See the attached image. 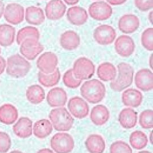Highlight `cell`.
Instances as JSON below:
<instances>
[{
	"label": "cell",
	"mask_w": 153,
	"mask_h": 153,
	"mask_svg": "<svg viewBox=\"0 0 153 153\" xmlns=\"http://www.w3.org/2000/svg\"><path fill=\"white\" fill-rule=\"evenodd\" d=\"M117 71L118 76L112 81L110 86L113 91L120 92L131 85L134 80V70L130 64L121 62L117 66Z\"/></svg>",
	"instance_id": "2"
},
{
	"label": "cell",
	"mask_w": 153,
	"mask_h": 153,
	"mask_svg": "<svg viewBox=\"0 0 153 153\" xmlns=\"http://www.w3.org/2000/svg\"><path fill=\"white\" fill-rule=\"evenodd\" d=\"M68 108L72 115L77 118H85L90 111L88 103L83 98L77 96L70 98Z\"/></svg>",
	"instance_id": "12"
},
{
	"label": "cell",
	"mask_w": 153,
	"mask_h": 153,
	"mask_svg": "<svg viewBox=\"0 0 153 153\" xmlns=\"http://www.w3.org/2000/svg\"><path fill=\"white\" fill-rule=\"evenodd\" d=\"M38 81L40 84L46 88H51L58 84L61 78L60 70L57 68L56 70L52 74H46L41 71L38 73Z\"/></svg>",
	"instance_id": "31"
},
{
	"label": "cell",
	"mask_w": 153,
	"mask_h": 153,
	"mask_svg": "<svg viewBox=\"0 0 153 153\" xmlns=\"http://www.w3.org/2000/svg\"><path fill=\"white\" fill-rule=\"evenodd\" d=\"M4 10H5L4 4L2 2V1L0 0V19H1L2 16L4 15Z\"/></svg>",
	"instance_id": "43"
},
{
	"label": "cell",
	"mask_w": 153,
	"mask_h": 153,
	"mask_svg": "<svg viewBox=\"0 0 153 153\" xmlns=\"http://www.w3.org/2000/svg\"><path fill=\"white\" fill-rule=\"evenodd\" d=\"M64 84L71 89H76L82 82V81L76 79L73 73L72 69L67 70L63 75Z\"/></svg>",
	"instance_id": "35"
},
{
	"label": "cell",
	"mask_w": 153,
	"mask_h": 153,
	"mask_svg": "<svg viewBox=\"0 0 153 153\" xmlns=\"http://www.w3.org/2000/svg\"><path fill=\"white\" fill-rule=\"evenodd\" d=\"M60 43L63 49L72 51L78 48L80 44V38L74 31H67L60 37Z\"/></svg>",
	"instance_id": "20"
},
{
	"label": "cell",
	"mask_w": 153,
	"mask_h": 153,
	"mask_svg": "<svg viewBox=\"0 0 153 153\" xmlns=\"http://www.w3.org/2000/svg\"><path fill=\"white\" fill-rule=\"evenodd\" d=\"M148 142L149 139L147 135L141 131H135L130 136V143L134 149H143L146 147Z\"/></svg>",
	"instance_id": "33"
},
{
	"label": "cell",
	"mask_w": 153,
	"mask_h": 153,
	"mask_svg": "<svg viewBox=\"0 0 153 153\" xmlns=\"http://www.w3.org/2000/svg\"><path fill=\"white\" fill-rule=\"evenodd\" d=\"M97 76L103 81H112L117 76V69L111 63H102L97 68Z\"/></svg>",
	"instance_id": "27"
},
{
	"label": "cell",
	"mask_w": 153,
	"mask_h": 153,
	"mask_svg": "<svg viewBox=\"0 0 153 153\" xmlns=\"http://www.w3.org/2000/svg\"><path fill=\"white\" fill-rule=\"evenodd\" d=\"M110 152V153H132L131 147L123 141H117L112 143Z\"/></svg>",
	"instance_id": "37"
},
{
	"label": "cell",
	"mask_w": 153,
	"mask_h": 153,
	"mask_svg": "<svg viewBox=\"0 0 153 153\" xmlns=\"http://www.w3.org/2000/svg\"><path fill=\"white\" fill-rule=\"evenodd\" d=\"M4 19L12 25H18L24 21L25 18L24 8L19 4L12 3L5 8Z\"/></svg>",
	"instance_id": "11"
},
{
	"label": "cell",
	"mask_w": 153,
	"mask_h": 153,
	"mask_svg": "<svg viewBox=\"0 0 153 153\" xmlns=\"http://www.w3.org/2000/svg\"><path fill=\"white\" fill-rule=\"evenodd\" d=\"M16 29L10 24L0 25V45L2 47H9L14 42Z\"/></svg>",
	"instance_id": "29"
},
{
	"label": "cell",
	"mask_w": 153,
	"mask_h": 153,
	"mask_svg": "<svg viewBox=\"0 0 153 153\" xmlns=\"http://www.w3.org/2000/svg\"><path fill=\"white\" fill-rule=\"evenodd\" d=\"M153 131H151L150 134V142L152 145H153Z\"/></svg>",
	"instance_id": "47"
},
{
	"label": "cell",
	"mask_w": 153,
	"mask_h": 153,
	"mask_svg": "<svg viewBox=\"0 0 153 153\" xmlns=\"http://www.w3.org/2000/svg\"><path fill=\"white\" fill-rule=\"evenodd\" d=\"M97 1H99V0H97Z\"/></svg>",
	"instance_id": "51"
},
{
	"label": "cell",
	"mask_w": 153,
	"mask_h": 153,
	"mask_svg": "<svg viewBox=\"0 0 153 153\" xmlns=\"http://www.w3.org/2000/svg\"><path fill=\"white\" fill-rule=\"evenodd\" d=\"M7 68V61L0 55V76L4 72Z\"/></svg>",
	"instance_id": "40"
},
{
	"label": "cell",
	"mask_w": 153,
	"mask_h": 153,
	"mask_svg": "<svg viewBox=\"0 0 153 153\" xmlns=\"http://www.w3.org/2000/svg\"><path fill=\"white\" fill-rule=\"evenodd\" d=\"M105 85L97 79L85 81L80 88L82 97L91 104L101 102L105 98Z\"/></svg>",
	"instance_id": "1"
},
{
	"label": "cell",
	"mask_w": 153,
	"mask_h": 153,
	"mask_svg": "<svg viewBox=\"0 0 153 153\" xmlns=\"http://www.w3.org/2000/svg\"><path fill=\"white\" fill-rule=\"evenodd\" d=\"M153 111L146 110L142 112L139 116V123L144 129H151L153 127Z\"/></svg>",
	"instance_id": "34"
},
{
	"label": "cell",
	"mask_w": 153,
	"mask_h": 153,
	"mask_svg": "<svg viewBox=\"0 0 153 153\" xmlns=\"http://www.w3.org/2000/svg\"><path fill=\"white\" fill-rule=\"evenodd\" d=\"M135 84L141 91L147 92L153 90V72L147 69L140 70L135 74Z\"/></svg>",
	"instance_id": "15"
},
{
	"label": "cell",
	"mask_w": 153,
	"mask_h": 153,
	"mask_svg": "<svg viewBox=\"0 0 153 153\" xmlns=\"http://www.w3.org/2000/svg\"><path fill=\"white\" fill-rule=\"evenodd\" d=\"M25 19L28 24L39 26L45 21V16L42 8L31 6L26 9Z\"/></svg>",
	"instance_id": "26"
},
{
	"label": "cell",
	"mask_w": 153,
	"mask_h": 153,
	"mask_svg": "<svg viewBox=\"0 0 153 153\" xmlns=\"http://www.w3.org/2000/svg\"><path fill=\"white\" fill-rule=\"evenodd\" d=\"M138 153H150V152H148V151H146V150H145V151H142V152H140Z\"/></svg>",
	"instance_id": "49"
},
{
	"label": "cell",
	"mask_w": 153,
	"mask_h": 153,
	"mask_svg": "<svg viewBox=\"0 0 153 153\" xmlns=\"http://www.w3.org/2000/svg\"><path fill=\"white\" fill-rule=\"evenodd\" d=\"M153 54H152L150 57V59H149V61H150L149 64H150V66L151 69H152V70H153Z\"/></svg>",
	"instance_id": "46"
},
{
	"label": "cell",
	"mask_w": 153,
	"mask_h": 153,
	"mask_svg": "<svg viewBox=\"0 0 153 153\" xmlns=\"http://www.w3.org/2000/svg\"><path fill=\"white\" fill-rule=\"evenodd\" d=\"M20 50L22 56L25 59L33 61L44 51V47L39 40L29 38L22 42Z\"/></svg>",
	"instance_id": "7"
},
{
	"label": "cell",
	"mask_w": 153,
	"mask_h": 153,
	"mask_svg": "<svg viewBox=\"0 0 153 153\" xmlns=\"http://www.w3.org/2000/svg\"><path fill=\"white\" fill-rule=\"evenodd\" d=\"M49 118L54 128L59 131H69L74 123V118L64 107L52 110L49 114Z\"/></svg>",
	"instance_id": "4"
},
{
	"label": "cell",
	"mask_w": 153,
	"mask_h": 153,
	"mask_svg": "<svg viewBox=\"0 0 153 153\" xmlns=\"http://www.w3.org/2000/svg\"><path fill=\"white\" fill-rule=\"evenodd\" d=\"M1 48H0V54H1Z\"/></svg>",
	"instance_id": "50"
},
{
	"label": "cell",
	"mask_w": 153,
	"mask_h": 153,
	"mask_svg": "<svg viewBox=\"0 0 153 153\" xmlns=\"http://www.w3.org/2000/svg\"><path fill=\"white\" fill-rule=\"evenodd\" d=\"M51 147L56 153H70L75 147L72 136L67 133H57L51 139Z\"/></svg>",
	"instance_id": "6"
},
{
	"label": "cell",
	"mask_w": 153,
	"mask_h": 153,
	"mask_svg": "<svg viewBox=\"0 0 153 153\" xmlns=\"http://www.w3.org/2000/svg\"><path fill=\"white\" fill-rule=\"evenodd\" d=\"M134 4L139 10L146 12L152 9L153 0H134Z\"/></svg>",
	"instance_id": "39"
},
{
	"label": "cell",
	"mask_w": 153,
	"mask_h": 153,
	"mask_svg": "<svg viewBox=\"0 0 153 153\" xmlns=\"http://www.w3.org/2000/svg\"><path fill=\"white\" fill-rule=\"evenodd\" d=\"M58 64V58L54 52H45L39 57L37 61V67L40 71L49 74L53 73Z\"/></svg>",
	"instance_id": "10"
},
{
	"label": "cell",
	"mask_w": 153,
	"mask_h": 153,
	"mask_svg": "<svg viewBox=\"0 0 153 153\" xmlns=\"http://www.w3.org/2000/svg\"><path fill=\"white\" fill-rule=\"evenodd\" d=\"M63 1L65 2L66 4L69 5H75L80 1V0H63Z\"/></svg>",
	"instance_id": "42"
},
{
	"label": "cell",
	"mask_w": 153,
	"mask_h": 153,
	"mask_svg": "<svg viewBox=\"0 0 153 153\" xmlns=\"http://www.w3.org/2000/svg\"><path fill=\"white\" fill-rule=\"evenodd\" d=\"M72 70L76 79L81 81L86 80L90 79L94 75L95 66L90 59L80 57L74 62Z\"/></svg>",
	"instance_id": "5"
},
{
	"label": "cell",
	"mask_w": 153,
	"mask_h": 153,
	"mask_svg": "<svg viewBox=\"0 0 153 153\" xmlns=\"http://www.w3.org/2000/svg\"><path fill=\"white\" fill-rule=\"evenodd\" d=\"M19 112L13 105L5 104L0 106V122L6 124H13L17 120Z\"/></svg>",
	"instance_id": "22"
},
{
	"label": "cell",
	"mask_w": 153,
	"mask_h": 153,
	"mask_svg": "<svg viewBox=\"0 0 153 153\" xmlns=\"http://www.w3.org/2000/svg\"><path fill=\"white\" fill-rule=\"evenodd\" d=\"M153 28L146 29L141 36V43L145 49L150 51H153Z\"/></svg>",
	"instance_id": "36"
},
{
	"label": "cell",
	"mask_w": 153,
	"mask_h": 153,
	"mask_svg": "<svg viewBox=\"0 0 153 153\" xmlns=\"http://www.w3.org/2000/svg\"><path fill=\"white\" fill-rule=\"evenodd\" d=\"M110 116L108 109L103 105L95 106L91 112V120L95 125H104L108 121Z\"/></svg>",
	"instance_id": "21"
},
{
	"label": "cell",
	"mask_w": 153,
	"mask_h": 153,
	"mask_svg": "<svg viewBox=\"0 0 153 153\" xmlns=\"http://www.w3.org/2000/svg\"><path fill=\"white\" fill-rule=\"evenodd\" d=\"M143 101V94L140 91L129 88L122 93V101L126 106L137 108Z\"/></svg>",
	"instance_id": "23"
},
{
	"label": "cell",
	"mask_w": 153,
	"mask_h": 153,
	"mask_svg": "<svg viewBox=\"0 0 153 153\" xmlns=\"http://www.w3.org/2000/svg\"><path fill=\"white\" fill-rule=\"evenodd\" d=\"M138 113L133 109L127 108L120 112L119 122L122 127L126 129L134 128L137 123Z\"/></svg>",
	"instance_id": "24"
},
{
	"label": "cell",
	"mask_w": 153,
	"mask_h": 153,
	"mask_svg": "<svg viewBox=\"0 0 153 153\" xmlns=\"http://www.w3.org/2000/svg\"><path fill=\"white\" fill-rule=\"evenodd\" d=\"M114 48L119 56L128 57L134 53L135 46L134 40L130 36L120 35L115 40Z\"/></svg>",
	"instance_id": "13"
},
{
	"label": "cell",
	"mask_w": 153,
	"mask_h": 153,
	"mask_svg": "<svg viewBox=\"0 0 153 153\" xmlns=\"http://www.w3.org/2000/svg\"><path fill=\"white\" fill-rule=\"evenodd\" d=\"M26 96L29 102L33 104H39L45 98L44 89L39 85H33L28 87L26 92Z\"/></svg>",
	"instance_id": "30"
},
{
	"label": "cell",
	"mask_w": 153,
	"mask_h": 153,
	"mask_svg": "<svg viewBox=\"0 0 153 153\" xmlns=\"http://www.w3.org/2000/svg\"><path fill=\"white\" fill-rule=\"evenodd\" d=\"M66 10L67 7L62 0H51L45 8V16L51 20H57L62 19Z\"/></svg>",
	"instance_id": "14"
},
{
	"label": "cell",
	"mask_w": 153,
	"mask_h": 153,
	"mask_svg": "<svg viewBox=\"0 0 153 153\" xmlns=\"http://www.w3.org/2000/svg\"><path fill=\"white\" fill-rule=\"evenodd\" d=\"M67 20L71 24L74 26H82L88 19V14L83 8L74 6L68 9L67 12Z\"/></svg>",
	"instance_id": "18"
},
{
	"label": "cell",
	"mask_w": 153,
	"mask_h": 153,
	"mask_svg": "<svg viewBox=\"0 0 153 153\" xmlns=\"http://www.w3.org/2000/svg\"><path fill=\"white\" fill-rule=\"evenodd\" d=\"M14 134L20 138H28L33 133V122L27 117H22L19 119L13 125Z\"/></svg>",
	"instance_id": "19"
},
{
	"label": "cell",
	"mask_w": 153,
	"mask_h": 153,
	"mask_svg": "<svg viewBox=\"0 0 153 153\" xmlns=\"http://www.w3.org/2000/svg\"><path fill=\"white\" fill-rule=\"evenodd\" d=\"M9 153H22V152H21L20 151H19V150H14V151H12V152H10Z\"/></svg>",
	"instance_id": "48"
},
{
	"label": "cell",
	"mask_w": 153,
	"mask_h": 153,
	"mask_svg": "<svg viewBox=\"0 0 153 153\" xmlns=\"http://www.w3.org/2000/svg\"><path fill=\"white\" fill-rule=\"evenodd\" d=\"M87 150L90 153H103L105 148L103 138L97 134L90 135L85 142Z\"/></svg>",
	"instance_id": "25"
},
{
	"label": "cell",
	"mask_w": 153,
	"mask_h": 153,
	"mask_svg": "<svg viewBox=\"0 0 153 153\" xmlns=\"http://www.w3.org/2000/svg\"><path fill=\"white\" fill-rule=\"evenodd\" d=\"M31 69V64L27 59L19 54L8 57L6 71L7 75L14 78L26 76Z\"/></svg>",
	"instance_id": "3"
},
{
	"label": "cell",
	"mask_w": 153,
	"mask_h": 153,
	"mask_svg": "<svg viewBox=\"0 0 153 153\" xmlns=\"http://www.w3.org/2000/svg\"><path fill=\"white\" fill-rule=\"evenodd\" d=\"M93 36L99 44L108 46L115 41L117 32L115 29L111 26L103 24L95 28Z\"/></svg>",
	"instance_id": "8"
},
{
	"label": "cell",
	"mask_w": 153,
	"mask_h": 153,
	"mask_svg": "<svg viewBox=\"0 0 153 153\" xmlns=\"http://www.w3.org/2000/svg\"><path fill=\"white\" fill-rule=\"evenodd\" d=\"M37 153H55L49 148H42L38 151Z\"/></svg>",
	"instance_id": "44"
},
{
	"label": "cell",
	"mask_w": 153,
	"mask_h": 153,
	"mask_svg": "<svg viewBox=\"0 0 153 153\" xmlns=\"http://www.w3.org/2000/svg\"><path fill=\"white\" fill-rule=\"evenodd\" d=\"M108 4L111 5H120L125 4L127 0H106Z\"/></svg>",
	"instance_id": "41"
},
{
	"label": "cell",
	"mask_w": 153,
	"mask_h": 153,
	"mask_svg": "<svg viewBox=\"0 0 153 153\" xmlns=\"http://www.w3.org/2000/svg\"><path fill=\"white\" fill-rule=\"evenodd\" d=\"M11 147V139L7 133L0 132V153H6Z\"/></svg>",
	"instance_id": "38"
},
{
	"label": "cell",
	"mask_w": 153,
	"mask_h": 153,
	"mask_svg": "<svg viewBox=\"0 0 153 153\" xmlns=\"http://www.w3.org/2000/svg\"><path fill=\"white\" fill-rule=\"evenodd\" d=\"M139 18L133 14H126L119 20V29L124 34H132L139 28Z\"/></svg>",
	"instance_id": "16"
},
{
	"label": "cell",
	"mask_w": 153,
	"mask_h": 153,
	"mask_svg": "<svg viewBox=\"0 0 153 153\" xmlns=\"http://www.w3.org/2000/svg\"><path fill=\"white\" fill-rule=\"evenodd\" d=\"M40 36V32L37 28L33 26H27L19 31L16 36V42L19 45H20L27 39L32 38L39 40Z\"/></svg>",
	"instance_id": "32"
},
{
	"label": "cell",
	"mask_w": 153,
	"mask_h": 153,
	"mask_svg": "<svg viewBox=\"0 0 153 153\" xmlns=\"http://www.w3.org/2000/svg\"><path fill=\"white\" fill-rule=\"evenodd\" d=\"M67 98L66 92L59 87L51 89L47 96V103L52 108L64 106L67 102Z\"/></svg>",
	"instance_id": "17"
},
{
	"label": "cell",
	"mask_w": 153,
	"mask_h": 153,
	"mask_svg": "<svg viewBox=\"0 0 153 153\" xmlns=\"http://www.w3.org/2000/svg\"><path fill=\"white\" fill-rule=\"evenodd\" d=\"M88 14L95 20L105 21L111 17L112 9L110 4L105 1H97L90 5Z\"/></svg>",
	"instance_id": "9"
},
{
	"label": "cell",
	"mask_w": 153,
	"mask_h": 153,
	"mask_svg": "<svg viewBox=\"0 0 153 153\" xmlns=\"http://www.w3.org/2000/svg\"><path fill=\"white\" fill-rule=\"evenodd\" d=\"M53 131V125L47 119H41L35 122L33 132L39 139H44L49 136Z\"/></svg>",
	"instance_id": "28"
},
{
	"label": "cell",
	"mask_w": 153,
	"mask_h": 153,
	"mask_svg": "<svg viewBox=\"0 0 153 153\" xmlns=\"http://www.w3.org/2000/svg\"><path fill=\"white\" fill-rule=\"evenodd\" d=\"M153 10H152V11H150V13H149V16H148V19H149V21L150 22V23L151 24H153Z\"/></svg>",
	"instance_id": "45"
}]
</instances>
